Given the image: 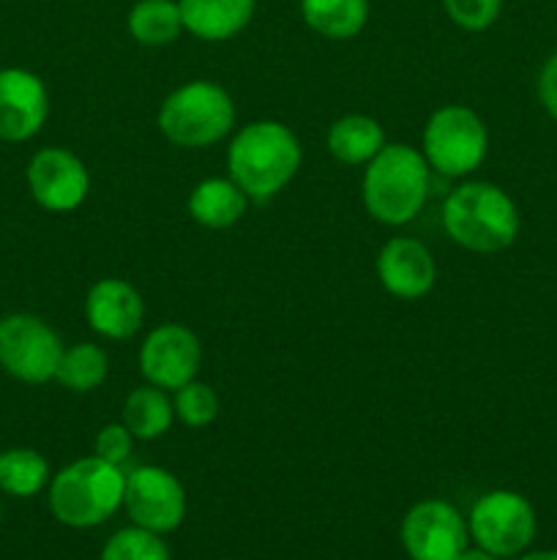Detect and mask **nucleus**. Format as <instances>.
<instances>
[{
	"label": "nucleus",
	"instance_id": "b1692460",
	"mask_svg": "<svg viewBox=\"0 0 557 560\" xmlns=\"http://www.w3.org/2000/svg\"><path fill=\"white\" fill-rule=\"evenodd\" d=\"M173 408L175 419L191 430H202V427L213 424L218 416V397L208 383L189 381L186 386L175 388L173 392Z\"/></svg>",
	"mask_w": 557,
	"mask_h": 560
},
{
	"label": "nucleus",
	"instance_id": "7c9ffc66",
	"mask_svg": "<svg viewBox=\"0 0 557 560\" xmlns=\"http://www.w3.org/2000/svg\"><path fill=\"white\" fill-rule=\"evenodd\" d=\"M0 523H3V503H0Z\"/></svg>",
	"mask_w": 557,
	"mask_h": 560
},
{
	"label": "nucleus",
	"instance_id": "6ab92c4d",
	"mask_svg": "<svg viewBox=\"0 0 557 560\" xmlns=\"http://www.w3.org/2000/svg\"><path fill=\"white\" fill-rule=\"evenodd\" d=\"M120 421L134 435V441H158V438L167 435L175 421L173 399L164 388L151 386V383L137 386L126 397Z\"/></svg>",
	"mask_w": 557,
	"mask_h": 560
},
{
	"label": "nucleus",
	"instance_id": "c85d7f7f",
	"mask_svg": "<svg viewBox=\"0 0 557 560\" xmlns=\"http://www.w3.org/2000/svg\"><path fill=\"white\" fill-rule=\"evenodd\" d=\"M459 560H497L495 556H491V552H486V550H481V547H475V550H464L462 556H459Z\"/></svg>",
	"mask_w": 557,
	"mask_h": 560
},
{
	"label": "nucleus",
	"instance_id": "f03ea898",
	"mask_svg": "<svg viewBox=\"0 0 557 560\" xmlns=\"http://www.w3.org/2000/svg\"><path fill=\"white\" fill-rule=\"evenodd\" d=\"M431 167L418 148L407 142H386L371 162H366L360 197L366 213L386 228L410 224L426 206Z\"/></svg>",
	"mask_w": 557,
	"mask_h": 560
},
{
	"label": "nucleus",
	"instance_id": "9d476101",
	"mask_svg": "<svg viewBox=\"0 0 557 560\" xmlns=\"http://www.w3.org/2000/svg\"><path fill=\"white\" fill-rule=\"evenodd\" d=\"M123 506L131 523L153 534H169L186 517V490L178 476L158 465H142L126 476Z\"/></svg>",
	"mask_w": 557,
	"mask_h": 560
},
{
	"label": "nucleus",
	"instance_id": "bb28decb",
	"mask_svg": "<svg viewBox=\"0 0 557 560\" xmlns=\"http://www.w3.org/2000/svg\"><path fill=\"white\" fill-rule=\"evenodd\" d=\"M131 448H134V435L126 430L123 421L102 427V430L96 432V441H93V454L102 457L104 463L118 465V468L131 457Z\"/></svg>",
	"mask_w": 557,
	"mask_h": 560
},
{
	"label": "nucleus",
	"instance_id": "5701e85b",
	"mask_svg": "<svg viewBox=\"0 0 557 560\" xmlns=\"http://www.w3.org/2000/svg\"><path fill=\"white\" fill-rule=\"evenodd\" d=\"M49 463L36 448H5L0 452V492L11 498H33L49 485Z\"/></svg>",
	"mask_w": 557,
	"mask_h": 560
},
{
	"label": "nucleus",
	"instance_id": "f3484780",
	"mask_svg": "<svg viewBox=\"0 0 557 560\" xmlns=\"http://www.w3.org/2000/svg\"><path fill=\"white\" fill-rule=\"evenodd\" d=\"M249 195L235 184L233 178H205L191 189L189 217L200 228L208 230H227L235 228L249 211Z\"/></svg>",
	"mask_w": 557,
	"mask_h": 560
},
{
	"label": "nucleus",
	"instance_id": "dca6fc26",
	"mask_svg": "<svg viewBox=\"0 0 557 560\" xmlns=\"http://www.w3.org/2000/svg\"><path fill=\"white\" fill-rule=\"evenodd\" d=\"M183 27L200 42H227L251 22L257 0H178Z\"/></svg>",
	"mask_w": 557,
	"mask_h": 560
},
{
	"label": "nucleus",
	"instance_id": "39448f33",
	"mask_svg": "<svg viewBox=\"0 0 557 560\" xmlns=\"http://www.w3.org/2000/svg\"><path fill=\"white\" fill-rule=\"evenodd\" d=\"M233 96L211 80H191L175 88L158 107V131L178 148H211L235 129Z\"/></svg>",
	"mask_w": 557,
	"mask_h": 560
},
{
	"label": "nucleus",
	"instance_id": "412c9836",
	"mask_svg": "<svg viewBox=\"0 0 557 560\" xmlns=\"http://www.w3.org/2000/svg\"><path fill=\"white\" fill-rule=\"evenodd\" d=\"M126 25L131 38L142 47H167L186 31L178 0H137L126 16Z\"/></svg>",
	"mask_w": 557,
	"mask_h": 560
},
{
	"label": "nucleus",
	"instance_id": "aec40b11",
	"mask_svg": "<svg viewBox=\"0 0 557 560\" xmlns=\"http://www.w3.org/2000/svg\"><path fill=\"white\" fill-rule=\"evenodd\" d=\"M300 16L322 38L347 42L369 22V0H300Z\"/></svg>",
	"mask_w": 557,
	"mask_h": 560
},
{
	"label": "nucleus",
	"instance_id": "4468645a",
	"mask_svg": "<svg viewBox=\"0 0 557 560\" xmlns=\"http://www.w3.org/2000/svg\"><path fill=\"white\" fill-rule=\"evenodd\" d=\"M377 279L393 299H424L437 282V262L424 241L396 235L386 241L377 255Z\"/></svg>",
	"mask_w": 557,
	"mask_h": 560
},
{
	"label": "nucleus",
	"instance_id": "2eb2a0df",
	"mask_svg": "<svg viewBox=\"0 0 557 560\" xmlns=\"http://www.w3.org/2000/svg\"><path fill=\"white\" fill-rule=\"evenodd\" d=\"M85 320L98 337L115 342L131 339L145 323V301L126 279H98L85 295Z\"/></svg>",
	"mask_w": 557,
	"mask_h": 560
},
{
	"label": "nucleus",
	"instance_id": "a211bd4d",
	"mask_svg": "<svg viewBox=\"0 0 557 560\" xmlns=\"http://www.w3.org/2000/svg\"><path fill=\"white\" fill-rule=\"evenodd\" d=\"M328 151L342 164H366L386 145V129L377 118L364 113H347L328 129Z\"/></svg>",
	"mask_w": 557,
	"mask_h": 560
},
{
	"label": "nucleus",
	"instance_id": "423d86ee",
	"mask_svg": "<svg viewBox=\"0 0 557 560\" xmlns=\"http://www.w3.org/2000/svg\"><path fill=\"white\" fill-rule=\"evenodd\" d=\"M420 153L435 173L446 178H464L484 164L489 153V129L475 109L464 104H446L426 120Z\"/></svg>",
	"mask_w": 557,
	"mask_h": 560
},
{
	"label": "nucleus",
	"instance_id": "393cba45",
	"mask_svg": "<svg viewBox=\"0 0 557 560\" xmlns=\"http://www.w3.org/2000/svg\"><path fill=\"white\" fill-rule=\"evenodd\" d=\"M102 560H169V550L158 534L131 525L109 536Z\"/></svg>",
	"mask_w": 557,
	"mask_h": 560
},
{
	"label": "nucleus",
	"instance_id": "1a4fd4ad",
	"mask_svg": "<svg viewBox=\"0 0 557 560\" xmlns=\"http://www.w3.org/2000/svg\"><path fill=\"white\" fill-rule=\"evenodd\" d=\"M137 366L145 383L175 392L194 381L202 366V345L191 328L180 323H162L142 339Z\"/></svg>",
	"mask_w": 557,
	"mask_h": 560
},
{
	"label": "nucleus",
	"instance_id": "a878e982",
	"mask_svg": "<svg viewBox=\"0 0 557 560\" xmlns=\"http://www.w3.org/2000/svg\"><path fill=\"white\" fill-rule=\"evenodd\" d=\"M448 20L467 33H481L497 22L502 0H442Z\"/></svg>",
	"mask_w": 557,
	"mask_h": 560
},
{
	"label": "nucleus",
	"instance_id": "ddd939ff",
	"mask_svg": "<svg viewBox=\"0 0 557 560\" xmlns=\"http://www.w3.org/2000/svg\"><path fill=\"white\" fill-rule=\"evenodd\" d=\"M49 93L38 74L27 69H0V140L25 142L44 129Z\"/></svg>",
	"mask_w": 557,
	"mask_h": 560
},
{
	"label": "nucleus",
	"instance_id": "4be33fe9",
	"mask_svg": "<svg viewBox=\"0 0 557 560\" xmlns=\"http://www.w3.org/2000/svg\"><path fill=\"white\" fill-rule=\"evenodd\" d=\"M109 375V355L102 345L96 342H76L63 350L60 355L55 381L74 394H91L107 381Z\"/></svg>",
	"mask_w": 557,
	"mask_h": 560
},
{
	"label": "nucleus",
	"instance_id": "f8f14e48",
	"mask_svg": "<svg viewBox=\"0 0 557 560\" xmlns=\"http://www.w3.org/2000/svg\"><path fill=\"white\" fill-rule=\"evenodd\" d=\"M27 189L44 211L69 213L85 202L91 173L74 151L49 145L33 153L27 162Z\"/></svg>",
	"mask_w": 557,
	"mask_h": 560
},
{
	"label": "nucleus",
	"instance_id": "c756f323",
	"mask_svg": "<svg viewBox=\"0 0 557 560\" xmlns=\"http://www.w3.org/2000/svg\"><path fill=\"white\" fill-rule=\"evenodd\" d=\"M517 560H557V550H538V552H524Z\"/></svg>",
	"mask_w": 557,
	"mask_h": 560
},
{
	"label": "nucleus",
	"instance_id": "0eeeda50",
	"mask_svg": "<svg viewBox=\"0 0 557 560\" xmlns=\"http://www.w3.org/2000/svg\"><path fill=\"white\" fill-rule=\"evenodd\" d=\"M63 342L38 315L14 312L0 317V370L20 383L42 386L55 381Z\"/></svg>",
	"mask_w": 557,
	"mask_h": 560
},
{
	"label": "nucleus",
	"instance_id": "20e7f679",
	"mask_svg": "<svg viewBox=\"0 0 557 560\" xmlns=\"http://www.w3.org/2000/svg\"><path fill=\"white\" fill-rule=\"evenodd\" d=\"M126 474L102 457H82L49 479V512L69 528H96L123 506Z\"/></svg>",
	"mask_w": 557,
	"mask_h": 560
},
{
	"label": "nucleus",
	"instance_id": "6e6552de",
	"mask_svg": "<svg viewBox=\"0 0 557 560\" xmlns=\"http://www.w3.org/2000/svg\"><path fill=\"white\" fill-rule=\"evenodd\" d=\"M467 528L481 550L495 558H513L535 539L538 520L528 498L513 490H495L475 501Z\"/></svg>",
	"mask_w": 557,
	"mask_h": 560
},
{
	"label": "nucleus",
	"instance_id": "cd10ccee",
	"mask_svg": "<svg viewBox=\"0 0 557 560\" xmlns=\"http://www.w3.org/2000/svg\"><path fill=\"white\" fill-rule=\"evenodd\" d=\"M538 102L557 124V52H552L538 71Z\"/></svg>",
	"mask_w": 557,
	"mask_h": 560
},
{
	"label": "nucleus",
	"instance_id": "9b49d317",
	"mask_svg": "<svg viewBox=\"0 0 557 560\" xmlns=\"http://www.w3.org/2000/svg\"><path fill=\"white\" fill-rule=\"evenodd\" d=\"M467 541V523L448 501L415 503L402 520V547L413 560H459Z\"/></svg>",
	"mask_w": 557,
	"mask_h": 560
},
{
	"label": "nucleus",
	"instance_id": "f257e3e1",
	"mask_svg": "<svg viewBox=\"0 0 557 560\" xmlns=\"http://www.w3.org/2000/svg\"><path fill=\"white\" fill-rule=\"evenodd\" d=\"M304 162L298 135L282 120H251L240 126L227 148V173L249 200H273L287 189Z\"/></svg>",
	"mask_w": 557,
	"mask_h": 560
},
{
	"label": "nucleus",
	"instance_id": "7ed1b4c3",
	"mask_svg": "<svg viewBox=\"0 0 557 560\" xmlns=\"http://www.w3.org/2000/svg\"><path fill=\"white\" fill-rule=\"evenodd\" d=\"M442 228L462 249L497 255L513 246L522 217L502 186L489 180H464L442 202Z\"/></svg>",
	"mask_w": 557,
	"mask_h": 560
}]
</instances>
